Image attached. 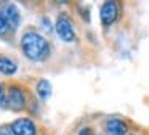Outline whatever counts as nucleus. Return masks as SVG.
Here are the masks:
<instances>
[{"label":"nucleus","mask_w":149,"mask_h":135,"mask_svg":"<svg viewBox=\"0 0 149 135\" xmlns=\"http://www.w3.org/2000/svg\"><path fill=\"white\" fill-rule=\"evenodd\" d=\"M26 103V93L19 87H10L7 95V105L15 111H21Z\"/></svg>","instance_id":"7ed1b4c3"},{"label":"nucleus","mask_w":149,"mask_h":135,"mask_svg":"<svg viewBox=\"0 0 149 135\" xmlns=\"http://www.w3.org/2000/svg\"><path fill=\"white\" fill-rule=\"evenodd\" d=\"M100 16H101V22L103 24H106V26L112 24L117 19V16H119V6H117V3L116 2H104L103 6H101Z\"/></svg>","instance_id":"20e7f679"},{"label":"nucleus","mask_w":149,"mask_h":135,"mask_svg":"<svg viewBox=\"0 0 149 135\" xmlns=\"http://www.w3.org/2000/svg\"><path fill=\"white\" fill-rule=\"evenodd\" d=\"M16 69H18V66L13 60L0 55V72L5 74V76H11V74L16 72Z\"/></svg>","instance_id":"6e6552de"},{"label":"nucleus","mask_w":149,"mask_h":135,"mask_svg":"<svg viewBox=\"0 0 149 135\" xmlns=\"http://www.w3.org/2000/svg\"><path fill=\"white\" fill-rule=\"evenodd\" d=\"M8 26H10V24H8V21H7V18H5L3 11H0V35L7 32Z\"/></svg>","instance_id":"9d476101"},{"label":"nucleus","mask_w":149,"mask_h":135,"mask_svg":"<svg viewBox=\"0 0 149 135\" xmlns=\"http://www.w3.org/2000/svg\"><path fill=\"white\" fill-rule=\"evenodd\" d=\"M79 135H95V134H93V130H91L90 127H85V129H82V130L79 132Z\"/></svg>","instance_id":"9b49d317"},{"label":"nucleus","mask_w":149,"mask_h":135,"mask_svg":"<svg viewBox=\"0 0 149 135\" xmlns=\"http://www.w3.org/2000/svg\"><path fill=\"white\" fill-rule=\"evenodd\" d=\"M0 103L2 105H7V98L3 95V87H2V84H0Z\"/></svg>","instance_id":"f8f14e48"},{"label":"nucleus","mask_w":149,"mask_h":135,"mask_svg":"<svg viewBox=\"0 0 149 135\" xmlns=\"http://www.w3.org/2000/svg\"><path fill=\"white\" fill-rule=\"evenodd\" d=\"M0 135H11V134H8V132H3V130H0Z\"/></svg>","instance_id":"ddd939ff"},{"label":"nucleus","mask_w":149,"mask_h":135,"mask_svg":"<svg viewBox=\"0 0 149 135\" xmlns=\"http://www.w3.org/2000/svg\"><path fill=\"white\" fill-rule=\"evenodd\" d=\"M3 15H5V18H7L8 24H10L13 29H16L18 26H19V21H21L19 11H18V8H16L15 5L8 3V5L5 6V10H3Z\"/></svg>","instance_id":"0eeeda50"},{"label":"nucleus","mask_w":149,"mask_h":135,"mask_svg":"<svg viewBox=\"0 0 149 135\" xmlns=\"http://www.w3.org/2000/svg\"><path fill=\"white\" fill-rule=\"evenodd\" d=\"M37 95H39L42 100H48L50 98V95H52V84H50L47 79L39 80V84H37Z\"/></svg>","instance_id":"1a4fd4ad"},{"label":"nucleus","mask_w":149,"mask_h":135,"mask_svg":"<svg viewBox=\"0 0 149 135\" xmlns=\"http://www.w3.org/2000/svg\"><path fill=\"white\" fill-rule=\"evenodd\" d=\"M106 130L109 135H125L127 130H128V127H127V124L123 121H120V119H111L106 124Z\"/></svg>","instance_id":"423d86ee"},{"label":"nucleus","mask_w":149,"mask_h":135,"mask_svg":"<svg viewBox=\"0 0 149 135\" xmlns=\"http://www.w3.org/2000/svg\"><path fill=\"white\" fill-rule=\"evenodd\" d=\"M23 51L31 61H43L50 55V44L37 32H27L21 39Z\"/></svg>","instance_id":"f257e3e1"},{"label":"nucleus","mask_w":149,"mask_h":135,"mask_svg":"<svg viewBox=\"0 0 149 135\" xmlns=\"http://www.w3.org/2000/svg\"><path fill=\"white\" fill-rule=\"evenodd\" d=\"M11 129H13V135H36V125L27 117L16 119Z\"/></svg>","instance_id":"39448f33"},{"label":"nucleus","mask_w":149,"mask_h":135,"mask_svg":"<svg viewBox=\"0 0 149 135\" xmlns=\"http://www.w3.org/2000/svg\"><path fill=\"white\" fill-rule=\"evenodd\" d=\"M55 29H56V34L61 40L64 42H72L75 39V32H74V27H72L71 21H69L66 16H59L56 19V24H55Z\"/></svg>","instance_id":"f03ea898"}]
</instances>
